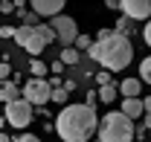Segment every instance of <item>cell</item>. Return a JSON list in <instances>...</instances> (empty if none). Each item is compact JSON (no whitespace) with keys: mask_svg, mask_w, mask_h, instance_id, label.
Instances as JSON below:
<instances>
[{"mask_svg":"<svg viewBox=\"0 0 151 142\" xmlns=\"http://www.w3.org/2000/svg\"><path fill=\"white\" fill-rule=\"evenodd\" d=\"M99 122L102 119L96 116V107H87L84 102L67 105L55 116V133L61 142H90L99 131Z\"/></svg>","mask_w":151,"mask_h":142,"instance_id":"1","label":"cell"},{"mask_svg":"<svg viewBox=\"0 0 151 142\" xmlns=\"http://www.w3.org/2000/svg\"><path fill=\"white\" fill-rule=\"evenodd\" d=\"M87 55L102 64V70L119 72V70H125V67L134 61V44H131V38L113 32L108 41H96L93 47L87 49Z\"/></svg>","mask_w":151,"mask_h":142,"instance_id":"2","label":"cell"},{"mask_svg":"<svg viewBox=\"0 0 151 142\" xmlns=\"http://www.w3.org/2000/svg\"><path fill=\"white\" fill-rule=\"evenodd\" d=\"M137 136L134 119H128L122 110H108L99 122V142H131Z\"/></svg>","mask_w":151,"mask_h":142,"instance_id":"3","label":"cell"},{"mask_svg":"<svg viewBox=\"0 0 151 142\" xmlns=\"http://www.w3.org/2000/svg\"><path fill=\"white\" fill-rule=\"evenodd\" d=\"M32 116H35V105H32V102H26V99H18V102L6 105V110H3V125L9 122L12 128L23 131L26 125L32 122Z\"/></svg>","mask_w":151,"mask_h":142,"instance_id":"4","label":"cell"},{"mask_svg":"<svg viewBox=\"0 0 151 142\" xmlns=\"http://www.w3.org/2000/svg\"><path fill=\"white\" fill-rule=\"evenodd\" d=\"M15 44H18L20 49H26L32 58H38V55L44 52V47H47V41H44L41 32H38V26H18V32H15Z\"/></svg>","mask_w":151,"mask_h":142,"instance_id":"5","label":"cell"},{"mask_svg":"<svg viewBox=\"0 0 151 142\" xmlns=\"http://www.w3.org/2000/svg\"><path fill=\"white\" fill-rule=\"evenodd\" d=\"M23 99L32 102L35 107H44L47 102H52V87L47 78H29L23 84Z\"/></svg>","mask_w":151,"mask_h":142,"instance_id":"6","label":"cell"},{"mask_svg":"<svg viewBox=\"0 0 151 142\" xmlns=\"http://www.w3.org/2000/svg\"><path fill=\"white\" fill-rule=\"evenodd\" d=\"M52 29H55L58 41L64 44V49L70 47V44H76L78 41V23H76V18H67V15H58V18H52V23H50Z\"/></svg>","mask_w":151,"mask_h":142,"instance_id":"7","label":"cell"},{"mask_svg":"<svg viewBox=\"0 0 151 142\" xmlns=\"http://www.w3.org/2000/svg\"><path fill=\"white\" fill-rule=\"evenodd\" d=\"M119 9L128 20H151V0H122Z\"/></svg>","mask_w":151,"mask_h":142,"instance_id":"8","label":"cell"},{"mask_svg":"<svg viewBox=\"0 0 151 142\" xmlns=\"http://www.w3.org/2000/svg\"><path fill=\"white\" fill-rule=\"evenodd\" d=\"M29 6H32V12H35L38 18H58L67 3L64 0H32Z\"/></svg>","mask_w":151,"mask_h":142,"instance_id":"9","label":"cell"},{"mask_svg":"<svg viewBox=\"0 0 151 142\" xmlns=\"http://www.w3.org/2000/svg\"><path fill=\"white\" fill-rule=\"evenodd\" d=\"M116 87H119V96H122V99H139L142 81H139V78H122Z\"/></svg>","mask_w":151,"mask_h":142,"instance_id":"10","label":"cell"},{"mask_svg":"<svg viewBox=\"0 0 151 142\" xmlns=\"http://www.w3.org/2000/svg\"><path fill=\"white\" fill-rule=\"evenodd\" d=\"M0 99H3L6 105H12V102L23 99V87H18V81H3V87H0Z\"/></svg>","mask_w":151,"mask_h":142,"instance_id":"11","label":"cell"},{"mask_svg":"<svg viewBox=\"0 0 151 142\" xmlns=\"http://www.w3.org/2000/svg\"><path fill=\"white\" fill-rule=\"evenodd\" d=\"M122 113H125L128 119H139V116H145V105H142V99H122Z\"/></svg>","mask_w":151,"mask_h":142,"instance_id":"12","label":"cell"},{"mask_svg":"<svg viewBox=\"0 0 151 142\" xmlns=\"http://www.w3.org/2000/svg\"><path fill=\"white\" fill-rule=\"evenodd\" d=\"M116 99H119V87H116V84L99 87V102H102V105H113Z\"/></svg>","mask_w":151,"mask_h":142,"instance_id":"13","label":"cell"},{"mask_svg":"<svg viewBox=\"0 0 151 142\" xmlns=\"http://www.w3.org/2000/svg\"><path fill=\"white\" fill-rule=\"evenodd\" d=\"M29 72H32L35 78H44V75L50 72V67H47V64H44L41 58H32V61H29Z\"/></svg>","mask_w":151,"mask_h":142,"instance_id":"14","label":"cell"},{"mask_svg":"<svg viewBox=\"0 0 151 142\" xmlns=\"http://www.w3.org/2000/svg\"><path fill=\"white\" fill-rule=\"evenodd\" d=\"M113 32H116V35H125V38H131V35H134V29H131V20H128V18H119V20H116V26H113Z\"/></svg>","mask_w":151,"mask_h":142,"instance_id":"15","label":"cell"},{"mask_svg":"<svg viewBox=\"0 0 151 142\" xmlns=\"http://www.w3.org/2000/svg\"><path fill=\"white\" fill-rule=\"evenodd\" d=\"M61 61H64V67H76L78 64V52L73 47H67V49H61Z\"/></svg>","mask_w":151,"mask_h":142,"instance_id":"16","label":"cell"},{"mask_svg":"<svg viewBox=\"0 0 151 142\" xmlns=\"http://www.w3.org/2000/svg\"><path fill=\"white\" fill-rule=\"evenodd\" d=\"M139 81H145V84H151V55L139 61Z\"/></svg>","mask_w":151,"mask_h":142,"instance_id":"17","label":"cell"},{"mask_svg":"<svg viewBox=\"0 0 151 142\" xmlns=\"http://www.w3.org/2000/svg\"><path fill=\"white\" fill-rule=\"evenodd\" d=\"M38 32H41V38L47 41V44H52V41H58V35H55V29L50 26V23H41L38 26Z\"/></svg>","mask_w":151,"mask_h":142,"instance_id":"18","label":"cell"},{"mask_svg":"<svg viewBox=\"0 0 151 142\" xmlns=\"http://www.w3.org/2000/svg\"><path fill=\"white\" fill-rule=\"evenodd\" d=\"M96 78V84H99V87H108V84H116V81H113V75H111V70H99L93 75Z\"/></svg>","mask_w":151,"mask_h":142,"instance_id":"19","label":"cell"},{"mask_svg":"<svg viewBox=\"0 0 151 142\" xmlns=\"http://www.w3.org/2000/svg\"><path fill=\"white\" fill-rule=\"evenodd\" d=\"M67 96H70V93H67L64 87L52 90V105H64V107H67Z\"/></svg>","mask_w":151,"mask_h":142,"instance_id":"20","label":"cell"},{"mask_svg":"<svg viewBox=\"0 0 151 142\" xmlns=\"http://www.w3.org/2000/svg\"><path fill=\"white\" fill-rule=\"evenodd\" d=\"M93 44H96V38H90V35H78V41H76V47H78V49H84V52H87Z\"/></svg>","mask_w":151,"mask_h":142,"instance_id":"21","label":"cell"},{"mask_svg":"<svg viewBox=\"0 0 151 142\" xmlns=\"http://www.w3.org/2000/svg\"><path fill=\"white\" fill-rule=\"evenodd\" d=\"M96 102H99V93H96V90H87V96H84V105H87V107H96Z\"/></svg>","mask_w":151,"mask_h":142,"instance_id":"22","label":"cell"},{"mask_svg":"<svg viewBox=\"0 0 151 142\" xmlns=\"http://www.w3.org/2000/svg\"><path fill=\"white\" fill-rule=\"evenodd\" d=\"M0 12H3V15H12V12H18V6H15L12 0H3V3H0Z\"/></svg>","mask_w":151,"mask_h":142,"instance_id":"23","label":"cell"},{"mask_svg":"<svg viewBox=\"0 0 151 142\" xmlns=\"http://www.w3.org/2000/svg\"><path fill=\"white\" fill-rule=\"evenodd\" d=\"M9 75H12V67H9V61H3V64H0V78H3V81H12Z\"/></svg>","mask_w":151,"mask_h":142,"instance_id":"24","label":"cell"},{"mask_svg":"<svg viewBox=\"0 0 151 142\" xmlns=\"http://www.w3.org/2000/svg\"><path fill=\"white\" fill-rule=\"evenodd\" d=\"M15 32H18V26H3L0 29V38H15Z\"/></svg>","mask_w":151,"mask_h":142,"instance_id":"25","label":"cell"},{"mask_svg":"<svg viewBox=\"0 0 151 142\" xmlns=\"http://www.w3.org/2000/svg\"><path fill=\"white\" fill-rule=\"evenodd\" d=\"M15 142H41V139H38L35 133H20V136H18Z\"/></svg>","mask_w":151,"mask_h":142,"instance_id":"26","label":"cell"},{"mask_svg":"<svg viewBox=\"0 0 151 142\" xmlns=\"http://www.w3.org/2000/svg\"><path fill=\"white\" fill-rule=\"evenodd\" d=\"M111 35H113V29H99L96 32V41H108Z\"/></svg>","mask_w":151,"mask_h":142,"instance_id":"27","label":"cell"},{"mask_svg":"<svg viewBox=\"0 0 151 142\" xmlns=\"http://www.w3.org/2000/svg\"><path fill=\"white\" fill-rule=\"evenodd\" d=\"M142 41H145V44L151 47V20L145 23V29H142Z\"/></svg>","mask_w":151,"mask_h":142,"instance_id":"28","label":"cell"},{"mask_svg":"<svg viewBox=\"0 0 151 142\" xmlns=\"http://www.w3.org/2000/svg\"><path fill=\"white\" fill-rule=\"evenodd\" d=\"M61 70H64V61H61V58L52 61V75H61Z\"/></svg>","mask_w":151,"mask_h":142,"instance_id":"29","label":"cell"},{"mask_svg":"<svg viewBox=\"0 0 151 142\" xmlns=\"http://www.w3.org/2000/svg\"><path fill=\"white\" fill-rule=\"evenodd\" d=\"M64 90H67V93H73V90H76V81H73V78H67V81H64Z\"/></svg>","mask_w":151,"mask_h":142,"instance_id":"30","label":"cell"},{"mask_svg":"<svg viewBox=\"0 0 151 142\" xmlns=\"http://www.w3.org/2000/svg\"><path fill=\"white\" fill-rule=\"evenodd\" d=\"M142 128H145V131H151V113H145V116H142Z\"/></svg>","mask_w":151,"mask_h":142,"instance_id":"31","label":"cell"},{"mask_svg":"<svg viewBox=\"0 0 151 142\" xmlns=\"http://www.w3.org/2000/svg\"><path fill=\"white\" fill-rule=\"evenodd\" d=\"M142 105H145V113H151V96H145V99H142Z\"/></svg>","mask_w":151,"mask_h":142,"instance_id":"32","label":"cell"},{"mask_svg":"<svg viewBox=\"0 0 151 142\" xmlns=\"http://www.w3.org/2000/svg\"><path fill=\"white\" fill-rule=\"evenodd\" d=\"M58 142H61V139H58Z\"/></svg>","mask_w":151,"mask_h":142,"instance_id":"33","label":"cell"}]
</instances>
